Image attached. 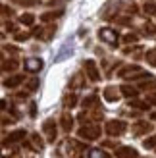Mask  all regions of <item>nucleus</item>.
Listing matches in <instances>:
<instances>
[{
	"label": "nucleus",
	"mask_w": 156,
	"mask_h": 158,
	"mask_svg": "<svg viewBox=\"0 0 156 158\" xmlns=\"http://www.w3.org/2000/svg\"><path fill=\"white\" fill-rule=\"evenodd\" d=\"M120 77H123V79H143V77H149V73H145L139 66H125L120 72Z\"/></svg>",
	"instance_id": "obj_2"
},
{
	"label": "nucleus",
	"mask_w": 156,
	"mask_h": 158,
	"mask_svg": "<svg viewBox=\"0 0 156 158\" xmlns=\"http://www.w3.org/2000/svg\"><path fill=\"white\" fill-rule=\"evenodd\" d=\"M21 83H23V75H12V77H6L4 87L6 89H14V87H18Z\"/></svg>",
	"instance_id": "obj_11"
},
{
	"label": "nucleus",
	"mask_w": 156,
	"mask_h": 158,
	"mask_svg": "<svg viewBox=\"0 0 156 158\" xmlns=\"http://www.w3.org/2000/svg\"><path fill=\"white\" fill-rule=\"evenodd\" d=\"M85 73L89 75L91 81H98L100 79V72L95 64V60H85Z\"/></svg>",
	"instance_id": "obj_5"
},
{
	"label": "nucleus",
	"mask_w": 156,
	"mask_h": 158,
	"mask_svg": "<svg viewBox=\"0 0 156 158\" xmlns=\"http://www.w3.org/2000/svg\"><path fill=\"white\" fill-rule=\"evenodd\" d=\"M146 100H149L150 104H156V93H150L149 97H146Z\"/></svg>",
	"instance_id": "obj_33"
},
{
	"label": "nucleus",
	"mask_w": 156,
	"mask_h": 158,
	"mask_svg": "<svg viewBox=\"0 0 156 158\" xmlns=\"http://www.w3.org/2000/svg\"><path fill=\"white\" fill-rule=\"evenodd\" d=\"M29 39V33H15V41L18 43H23V41H27Z\"/></svg>",
	"instance_id": "obj_26"
},
{
	"label": "nucleus",
	"mask_w": 156,
	"mask_h": 158,
	"mask_svg": "<svg viewBox=\"0 0 156 158\" xmlns=\"http://www.w3.org/2000/svg\"><path fill=\"white\" fill-rule=\"evenodd\" d=\"M154 87H156V81H150V83H143L141 89H154Z\"/></svg>",
	"instance_id": "obj_32"
},
{
	"label": "nucleus",
	"mask_w": 156,
	"mask_h": 158,
	"mask_svg": "<svg viewBox=\"0 0 156 158\" xmlns=\"http://www.w3.org/2000/svg\"><path fill=\"white\" fill-rule=\"evenodd\" d=\"M150 102H141V100H129V106H133V108H139V110H146L149 108Z\"/></svg>",
	"instance_id": "obj_19"
},
{
	"label": "nucleus",
	"mask_w": 156,
	"mask_h": 158,
	"mask_svg": "<svg viewBox=\"0 0 156 158\" xmlns=\"http://www.w3.org/2000/svg\"><path fill=\"white\" fill-rule=\"evenodd\" d=\"M27 133H25V129H18V131H14V133H10L6 139H4V145H12V143H18V141H21L23 137H25Z\"/></svg>",
	"instance_id": "obj_9"
},
{
	"label": "nucleus",
	"mask_w": 156,
	"mask_h": 158,
	"mask_svg": "<svg viewBox=\"0 0 156 158\" xmlns=\"http://www.w3.org/2000/svg\"><path fill=\"white\" fill-rule=\"evenodd\" d=\"M72 127H73V118L69 116V114H62V129L69 133Z\"/></svg>",
	"instance_id": "obj_14"
},
{
	"label": "nucleus",
	"mask_w": 156,
	"mask_h": 158,
	"mask_svg": "<svg viewBox=\"0 0 156 158\" xmlns=\"http://www.w3.org/2000/svg\"><path fill=\"white\" fill-rule=\"evenodd\" d=\"M33 143L37 145V148H43L44 145H43V141H41V137H39V135H33Z\"/></svg>",
	"instance_id": "obj_31"
},
{
	"label": "nucleus",
	"mask_w": 156,
	"mask_h": 158,
	"mask_svg": "<svg viewBox=\"0 0 156 158\" xmlns=\"http://www.w3.org/2000/svg\"><path fill=\"white\" fill-rule=\"evenodd\" d=\"M37 89H39V79L35 77V79H31L27 83V91H37Z\"/></svg>",
	"instance_id": "obj_24"
},
{
	"label": "nucleus",
	"mask_w": 156,
	"mask_h": 158,
	"mask_svg": "<svg viewBox=\"0 0 156 158\" xmlns=\"http://www.w3.org/2000/svg\"><path fill=\"white\" fill-rule=\"evenodd\" d=\"M60 14H62V12H46V14H43V15H41V21H43V23L54 21V19H56Z\"/></svg>",
	"instance_id": "obj_15"
},
{
	"label": "nucleus",
	"mask_w": 156,
	"mask_h": 158,
	"mask_svg": "<svg viewBox=\"0 0 156 158\" xmlns=\"http://www.w3.org/2000/svg\"><path fill=\"white\" fill-rule=\"evenodd\" d=\"M15 4H19V6H25V8H33L39 4V0H14Z\"/></svg>",
	"instance_id": "obj_21"
},
{
	"label": "nucleus",
	"mask_w": 156,
	"mask_h": 158,
	"mask_svg": "<svg viewBox=\"0 0 156 158\" xmlns=\"http://www.w3.org/2000/svg\"><path fill=\"white\" fill-rule=\"evenodd\" d=\"M15 152V148H0V156H12Z\"/></svg>",
	"instance_id": "obj_28"
},
{
	"label": "nucleus",
	"mask_w": 156,
	"mask_h": 158,
	"mask_svg": "<svg viewBox=\"0 0 156 158\" xmlns=\"http://www.w3.org/2000/svg\"><path fill=\"white\" fill-rule=\"evenodd\" d=\"M150 118H152V120H154V122H156V112H154V114H152V116H150Z\"/></svg>",
	"instance_id": "obj_37"
},
{
	"label": "nucleus",
	"mask_w": 156,
	"mask_h": 158,
	"mask_svg": "<svg viewBox=\"0 0 156 158\" xmlns=\"http://www.w3.org/2000/svg\"><path fill=\"white\" fill-rule=\"evenodd\" d=\"M98 37H100V41H104V43L112 44V46L118 44V33H116L114 29H110V27H102L98 31Z\"/></svg>",
	"instance_id": "obj_4"
},
{
	"label": "nucleus",
	"mask_w": 156,
	"mask_h": 158,
	"mask_svg": "<svg viewBox=\"0 0 156 158\" xmlns=\"http://www.w3.org/2000/svg\"><path fill=\"white\" fill-rule=\"evenodd\" d=\"M79 137H81V139H87V141H95V139L100 137V127H98V125L85 123L83 127L79 129Z\"/></svg>",
	"instance_id": "obj_3"
},
{
	"label": "nucleus",
	"mask_w": 156,
	"mask_h": 158,
	"mask_svg": "<svg viewBox=\"0 0 156 158\" xmlns=\"http://www.w3.org/2000/svg\"><path fill=\"white\" fill-rule=\"evenodd\" d=\"M146 60H149V64L156 66V50H150V52H146Z\"/></svg>",
	"instance_id": "obj_25"
},
{
	"label": "nucleus",
	"mask_w": 156,
	"mask_h": 158,
	"mask_svg": "<svg viewBox=\"0 0 156 158\" xmlns=\"http://www.w3.org/2000/svg\"><path fill=\"white\" fill-rule=\"evenodd\" d=\"M23 66H25L27 72L37 73V72H41V68H43V60H41V58H27Z\"/></svg>",
	"instance_id": "obj_7"
},
{
	"label": "nucleus",
	"mask_w": 156,
	"mask_h": 158,
	"mask_svg": "<svg viewBox=\"0 0 156 158\" xmlns=\"http://www.w3.org/2000/svg\"><path fill=\"white\" fill-rule=\"evenodd\" d=\"M145 147H146V148H154V147H156V135L145 139Z\"/></svg>",
	"instance_id": "obj_23"
},
{
	"label": "nucleus",
	"mask_w": 156,
	"mask_h": 158,
	"mask_svg": "<svg viewBox=\"0 0 156 158\" xmlns=\"http://www.w3.org/2000/svg\"><path fill=\"white\" fill-rule=\"evenodd\" d=\"M6 29L8 31H15V25H14V23H6Z\"/></svg>",
	"instance_id": "obj_35"
},
{
	"label": "nucleus",
	"mask_w": 156,
	"mask_h": 158,
	"mask_svg": "<svg viewBox=\"0 0 156 158\" xmlns=\"http://www.w3.org/2000/svg\"><path fill=\"white\" fill-rule=\"evenodd\" d=\"M145 33L154 35V33H156V25H150V23H146V25H145Z\"/></svg>",
	"instance_id": "obj_30"
},
{
	"label": "nucleus",
	"mask_w": 156,
	"mask_h": 158,
	"mask_svg": "<svg viewBox=\"0 0 156 158\" xmlns=\"http://www.w3.org/2000/svg\"><path fill=\"white\" fill-rule=\"evenodd\" d=\"M19 21L23 23V25H33L35 15H33V14H21V15H19Z\"/></svg>",
	"instance_id": "obj_17"
},
{
	"label": "nucleus",
	"mask_w": 156,
	"mask_h": 158,
	"mask_svg": "<svg viewBox=\"0 0 156 158\" xmlns=\"http://www.w3.org/2000/svg\"><path fill=\"white\" fill-rule=\"evenodd\" d=\"M0 14H8V15H10V14H12V10H8L6 6H2V4H0Z\"/></svg>",
	"instance_id": "obj_34"
},
{
	"label": "nucleus",
	"mask_w": 156,
	"mask_h": 158,
	"mask_svg": "<svg viewBox=\"0 0 156 158\" xmlns=\"http://www.w3.org/2000/svg\"><path fill=\"white\" fill-rule=\"evenodd\" d=\"M116 156L118 158H137V151L133 147H120L116 151Z\"/></svg>",
	"instance_id": "obj_8"
},
{
	"label": "nucleus",
	"mask_w": 156,
	"mask_h": 158,
	"mask_svg": "<svg viewBox=\"0 0 156 158\" xmlns=\"http://www.w3.org/2000/svg\"><path fill=\"white\" fill-rule=\"evenodd\" d=\"M125 122H121V120H110V122H106V133L110 137H120L123 131H125Z\"/></svg>",
	"instance_id": "obj_1"
},
{
	"label": "nucleus",
	"mask_w": 156,
	"mask_h": 158,
	"mask_svg": "<svg viewBox=\"0 0 156 158\" xmlns=\"http://www.w3.org/2000/svg\"><path fill=\"white\" fill-rule=\"evenodd\" d=\"M15 68H18V62H15V60H10V62H6V64H4V69H10V72L15 69Z\"/></svg>",
	"instance_id": "obj_27"
},
{
	"label": "nucleus",
	"mask_w": 156,
	"mask_h": 158,
	"mask_svg": "<svg viewBox=\"0 0 156 158\" xmlns=\"http://www.w3.org/2000/svg\"><path fill=\"white\" fill-rule=\"evenodd\" d=\"M121 94L123 97H127V98H135L137 97V93H139V89L137 87H131V85H121Z\"/></svg>",
	"instance_id": "obj_12"
},
{
	"label": "nucleus",
	"mask_w": 156,
	"mask_h": 158,
	"mask_svg": "<svg viewBox=\"0 0 156 158\" xmlns=\"http://www.w3.org/2000/svg\"><path fill=\"white\" fill-rule=\"evenodd\" d=\"M104 98L108 100V102H116L120 98V94H118V91H116V87H106L104 89Z\"/></svg>",
	"instance_id": "obj_13"
},
{
	"label": "nucleus",
	"mask_w": 156,
	"mask_h": 158,
	"mask_svg": "<svg viewBox=\"0 0 156 158\" xmlns=\"http://www.w3.org/2000/svg\"><path fill=\"white\" fill-rule=\"evenodd\" d=\"M89 158H110V154L100 151V148H92V151H89Z\"/></svg>",
	"instance_id": "obj_16"
},
{
	"label": "nucleus",
	"mask_w": 156,
	"mask_h": 158,
	"mask_svg": "<svg viewBox=\"0 0 156 158\" xmlns=\"http://www.w3.org/2000/svg\"><path fill=\"white\" fill-rule=\"evenodd\" d=\"M96 100H98V98L95 97V94H92V97H89V98H85V100H83V106H85V108H92V106L96 104Z\"/></svg>",
	"instance_id": "obj_22"
},
{
	"label": "nucleus",
	"mask_w": 156,
	"mask_h": 158,
	"mask_svg": "<svg viewBox=\"0 0 156 158\" xmlns=\"http://www.w3.org/2000/svg\"><path fill=\"white\" fill-rule=\"evenodd\" d=\"M6 108V100H0V110H4Z\"/></svg>",
	"instance_id": "obj_36"
},
{
	"label": "nucleus",
	"mask_w": 156,
	"mask_h": 158,
	"mask_svg": "<svg viewBox=\"0 0 156 158\" xmlns=\"http://www.w3.org/2000/svg\"><path fill=\"white\" fill-rule=\"evenodd\" d=\"M143 12L149 14V15H156V2H146L143 6Z\"/></svg>",
	"instance_id": "obj_18"
},
{
	"label": "nucleus",
	"mask_w": 156,
	"mask_h": 158,
	"mask_svg": "<svg viewBox=\"0 0 156 158\" xmlns=\"http://www.w3.org/2000/svg\"><path fill=\"white\" fill-rule=\"evenodd\" d=\"M43 131L46 133V139L50 143H54V139H56V123H54V120H46L43 123Z\"/></svg>",
	"instance_id": "obj_6"
},
{
	"label": "nucleus",
	"mask_w": 156,
	"mask_h": 158,
	"mask_svg": "<svg viewBox=\"0 0 156 158\" xmlns=\"http://www.w3.org/2000/svg\"><path fill=\"white\" fill-rule=\"evenodd\" d=\"M133 131H135V135L149 133V131H152V123H149V122H137V123L133 125Z\"/></svg>",
	"instance_id": "obj_10"
},
{
	"label": "nucleus",
	"mask_w": 156,
	"mask_h": 158,
	"mask_svg": "<svg viewBox=\"0 0 156 158\" xmlns=\"http://www.w3.org/2000/svg\"><path fill=\"white\" fill-rule=\"evenodd\" d=\"M64 104H66V108H73L77 104V97H75V94H68L66 100H64Z\"/></svg>",
	"instance_id": "obj_20"
},
{
	"label": "nucleus",
	"mask_w": 156,
	"mask_h": 158,
	"mask_svg": "<svg viewBox=\"0 0 156 158\" xmlns=\"http://www.w3.org/2000/svg\"><path fill=\"white\" fill-rule=\"evenodd\" d=\"M135 41H137V35H133V33H127L123 37V43H135Z\"/></svg>",
	"instance_id": "obj_29"
}]
</instances>
